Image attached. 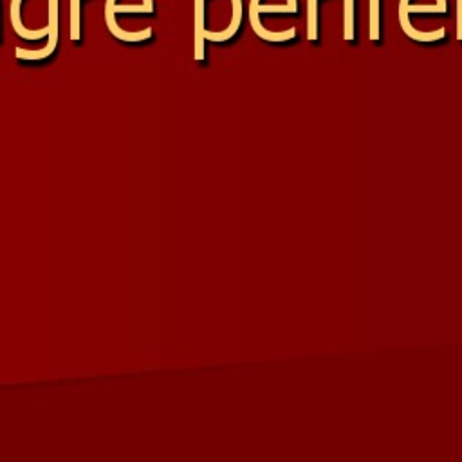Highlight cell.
Here are the masks:
<instances>
[{
    "label": "cell",
    "mask_w": 462,
    "mask_h": 462,
    "mask_svg": "<svg viewBox=\"0 0 462 462\" xmlns=\"http://www.w3.org/2000/svg\"><path fill=\"white\" fill-rule=\"evenodd\" d=\"M153 11V0H106L105 4V22L108 31L123 42H143L152 36V27H146L144 31L128 32L121 29L116 22L117 13H152Z\"/></svg>",
    "instance_id": "6da1fadb"
},
{
    "label": "cell",
    "mask_w": 462,
    "mask_h": 462,
    "mask_svg": "<svg viewBox=\"0 0 462 462\" xmlns=\"http://www.w3.org/2000/svg\"><path fill=\"white\" fill-rule=\"evenodd\" d=\"M296 0H251L249 2V22L253 31L256 32V36H260L265 42H287L291 38H294L296 29L291 27L287 31H280V32H273L267 31L262 22H260V14L262 13H296Z\"/></svg>",
    "instance_id": "7a4b0ae2"
},
{
    "label": "cell",
    "mask_w": 462,
    "mask_h": 462,
    "mask_svg": "<svg viewBox=\"0 0 462 462\" xmlns=\"http://www.w3.org/2000/svg\"><path fill=\"white\" fill-rule=\"evenodd\" d=\"M446 0H401L399 2V23L406 36L417 42H435L444 38L446 29L439 27L435 31H417L411 27L408 16L410 13H446Z\"/></svg>",
    "instance_id": "3957f363"
},
{
    "label": "cell",
    "mask_w": 462,
    "mask_h": 462,
    "mask_svg": "<svg viewBox=\"0 0 462 462\" xmlns=\"http://www.w3.org/2000/svg\"><path fill=\"white\" fill-rule=\"evenodd\" d=\"M58 45V0H49V43L43 49L29 51L23 47H16L18 60H43L52 54Z\"/></svg>",
    "instance_id": "277c9868"
},
{
    "label": "cell",
    "mask_w": 462,
    "mask_h": 462,
    "mask_svg": "<svg viewBox=\"0 0 462 462\" xmlns=\"http://www.w3.org/2000/svg\"><path fill=\"white\" fill-rule=\"evenodd\" d=\"M231 5H233V13H231V22L229 25L220 31V32H211V31H206L204 32V40H209V42H226L229 40L231 36H235V32L238 31L240 27V22H242V0H231Z\"/></svg>",
    "instance_id": "5b68a950"
},
{
    "label": "cell",
    "mask_w": 462,
    "mask_h": 462,
    "mask_svg": "<svg viewBox=\"0 0 462 462\" xmlns=\"http://www.w3.org/2000/svg\"><path fill=\"white\" fill-rule=\"evenodd\" d=\"M20 2L22 0H11V25L14 29V32L25 40H38L42 36H49V25L43 27V29H38V31H29L22 25V20H20Z\"/></svg>",
    "instance_id": "8992f818"
},
{
    "label": "cell",
    "mask_w": 462,
    "mask_h": 462,
    "mask_svg": "<svg viewBox=\"0 0 462 462\" xmlns=\"http://www.w3.org/2000/svg\"><path fill=\"white\" fill-rule=\"evenodd\" d=\"M204 0H195V60H204Z\"/></svg>",
    "instance_id": "52a82bcc"
},
{
    "label": "cell",
    "mask_w": 462,
    "mask_h": 462,
    "mask_svg": "<svg viewBox=\"0 0 462 462\" xmlns=\"http://www.w3.org/2000/svg\"><path fill=\"white\" fill-rule=\"evenodd\" d=\"M307 38L318 40V0H307Z\"/></svg>",
    "instance_id": "ba28073f"
},
{
    "label": "cell",
    "mask_w": 462,
    "mask_h": 462,
    "mask_svg": "<svg viewBox=\"0 0 462 462\" xmlns=\"http://www.w3.org/2000/svg\"><path fill=\"white\" fill-rule=\"evenodd\" d=\"M343 7V38L350 42L354 40V0H345Z\"/></svg>",
    "instance_id": "9c48e42d"
},
{
    "label": "cell",
    "mask_w": 462,
    "mask_h": 462,
    "mask_svg": "<svg viewBox=\"0 0 462 462\" xmlns=\"http://www.w3.org/2000/svg\"><path fill=\"white\" fill-rule=\"evenodd\" d=\"M70 40H79V0H70Z\"/></svg>",
    "instance_id": "30bf717a"
},
{
    "label": "cell",
    "mask_w": 462,
    "mask_h": 462,
    "mask_svg": "<svg viewBox=\"0 0 462 462\" xmlns=\"http://www.w3.org/2000/svg\"><path fill=\"white\" fill-rule=\"evenodd\" d=\"M372 42L379 40V0H370V36Z\"/></svg>",
    "instance_id": "8fae6325"
},
{
    "label": "cell",
    "mask_w": 462,
    "mask_h": 462,
    "mask_svg": "<svg viewBox=\"0 0 462 462\" xmlns=\"http://www.w3.org/2000/svg\"><path fill=\"white\" fill-rule=\"evenodd\" d=\"M457 40L462 42V0H457Z\"/></svg>",
    "instance_id": "7c38bea8"
}]
</instances>
